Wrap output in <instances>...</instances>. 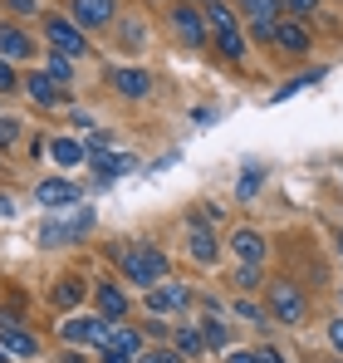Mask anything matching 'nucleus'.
I'll return each mask as SVG.
<instances>
[{"instance_id":"1","label":"nucleus","mask_w":343,"mask_h":363,"mask_svg":"<svg viewBox=\"0 0 343 363\" xmlns=\"http://www.w3.org/2000/svg\"><path fill=\"white\" fill-rule=\"evenodd\" d=\"M123 270L133 275V285H157L167 260H162L157 245H133V250H123Z\"/></svg>"},{"instance_id":"2","label":"nucleus","mask_w":343,"mask_h":363,"mask_svg":"<svg viewBox=\"0 0 343 363\" xmlns=\"http://www.w3.org/2000/svg\"><path fill=\"white\" fill-rule=\"evenodd\" d=\"M206 15H211V30H216V45H221V55L240 60V55H245V35H240V25H235V15H230V5L211 0V5H206Z\"/></svg>"},{"instance_id":"3","label":"nucleus","mask_w":343,"mask_h":363,"mask_svg":"<svg viewBox=\"0 0 343 363\" xmlns=\"http://www.w3.org/2000/svg\"><path fill=\"white\" fill-rule=\"evenodd\" d=\"M270 309H275L285 324H299V319H304V295H299L294 285H285V280H275V285H270Z\"/></svg>"},{"instance_id":"4","label":"nucleus","mask_w":343,"mask_h":363,"mask_svg":"<svg viewBox=\"0 0 343 363\" xmlns=\"http://www.w3.org/2000/svg\"><path fill=\"white\" fill-rule=\"evenodd\" d=\"M0 349L15 354V359H35V354H40V344H35L25 329H15V319H0Z\"/></svg>"},{"instance_id":"5","label":"nucleus","mask_w":343,"mask_h":363,"mask_svg":"<svg viewBox=\"0 0 343 363\" xmlns=\"http://www.w3.org/2000/svg\"><path fill=\"white\" fill-rule=\"evenodd\" d=\"M45 35H50V45H55L59 55H84L89 45H84V35L74 30V25H64V20H50L45 25Z\"/></svg>"},{"instance_id":"6","label":"nucleus","mask_w":343,"mask_h":363,"mask_svg":"<svg viewBox=\"0 0 343 363\" xmlns=\"http://www.w3.org/2000/svg\"><path fill=\"white\" fill-rule=\"evenodd\" d=\"M64 339L69 344H103L108 339V324L103 319H69L64 324Z\"/></svg>"},{"instance_id":"7","label":"nucleus","mask_w":343,"mask_h":363,"mask_svg":"<svg viewBox=\"0 0 343 363\" xmlns=\"http://www.w3.org/2000/svg\"><path fill=\"white\" fill-rule=\"evenodd\" d=\"M176 30H181V40H186L191 50H201V45H206V25H201V10L181 5V10H176Z\"/></svg>"},{"instance_id":"8","label":"nucleus","mask_w":343,"mask_h":363,"mask_svg":"<svg viewBox=\"0 0 343 363\" xmlns=\"http://www.w3.org/2000/svg\"><path fill=\"white\" fill-rule=\"evenodd\" d=\"M35 196H40V206H69V201H79V191L69 182H40Z\"/></svg>"},{"instance_id":"9","label":"nucleus","mask_w":343,"mask_h":363,"mask_svg":"<svg viewBox=\"0 0 343 363\" xmlns=\"http://www.w3.org/2000/svg\"><path fill=\"white\" fill-rule=\"evenodd\" d=\"M275 45H280L285 55H304V50H309V35H304V25H289V20H280Z\"/></svg>"},{"instance_id":"10","label":"nucleus","mask_w":343,"mask_h":363,"mask_svg":"<svg viewBox=\"0 0 343 363\" xmlns=\"http://www.w3.org/2000/svg\"><path fill=\"white\" fill-rule=\"evenodd\" d=\"M113 15V0H74V20L79 25H103Z\"/></svg>"},{"instance_id":"11","label":"nucleus","mask_w":343,"mask_h":363,"mask_svg":"<svg viewBox=\"0 0 343 363\" xmlns=\"http://www.w3.org/2000/svg\"><path fill=\"white\" fill-rule=\"evenodd\" d=\"M113 84H118V94H128V99H142V94L152 89V79H147L142 69H118Z\"/></svg>"},{"instance_id":"12","label":"nucleus","mask_w":343,"mask_h":363,"mask_svg":"<svg viewBox=\"0 0 343 363\" xmlns=\"http://www.w3.org/2000/svg\"><path fill=\"white\" fill-rule=\"evenodd\" d=\"M103 349H118V354H128V359H133V354L142 349V339H137L133 329H123V324H108V339H103Z\"/></svg>"},{"instance_id":"13","label":"nucleus","mask_w":343,"mask_h":363,"mask_svg":"<svg viewBox=\"0 0 343 363\" xmlns=\"http://www.w3.org/2000/svg\"><path fill=\"white\" fill-rule=\"evenodd\" d=\"M181 304H186V290H181V285L152 290V295H147V309H152V314H167V309H181Z\"/></svg>"},{"instance_id":"14","label":"nucleus","mask_w":343,"mask_h":363,"mask_svg":"<svg viewBox=\"0 0 343 363\" xmlns=\"http://www.w3.org/2000/svg\"><path fill=\"white\" fill-rule=\"evenodd\" d=\"M235 255H240V260H245V265H255V260H260V255H265V241H260V236H255V231H235Z\"/></svg>"},{"instance_id":"15","label":"nucleus","mask_w":343,"mask_h":363,"mask_svg":"<svg viewBox=\"0 0 343 363\" xmlns=\"http://www.w3.org/2000/svg\"><path fill=\"white\" fill-rule=\"evenodd\" d=\"M25 89H30V99H35V104H45V108L59 104V89H55V79H50V74H30V84H25Z\"/></svg>"},{"instance_id":"16","label":"nucleus","mask_w":343,"mask_h":363,"mask_svg":"<svg viewBox=\"0 0 343 363\" xmlns=\"http://www.w3.org/2000/svg\"><path fill=\"white\" fill-rule=\"evenodd\" d=\"M0 50H5L10 60H25V55H30V40H25L15 25H0Z\"/></svg>"},{"instance_id":"17","label":"nucleus","mask_w":343,"mask_h":363,"mask_svg":"<svg viewBox=\"0 0 343 363\" xmlns=\"http://www.w3.org/2000/svg\"><path fill=\"white\" fill-rule=\"evenodd\" d=\"M191 255H196L201 265H211V260H216V241H211V231H206V226H191Z\"/></svg>"},{"instance_id":"18","label":"nucleus","mask_w":343,"mask_h":363,"mask_svg":"<svg viewBox=\"0 0 343 363\" xmlns=\"http://www.w3.org/2000/svg\"><path fill=\"white\" fill-rule=\"evenodd\" d=\"M99 309H103L108 319H123V309H128V300H123V290H113V285H103V290H99Z\"/></svg>"},{"instance_id":"19","label":"nucleus","mask_w":343,"mask_h":363,"mask_svg":"<svg viewBox=\"0 0 343 363\" xmlns=\"http://www.w3.org/2000/svg\"><path fill=\"white\" fill-rule=\"evenodd\" d=\"M50 152H55V162H64V167H74V162L84 157V143H74V138H59V143L50 147Z\"/></svg>"},{"instance_id":"20","label":"nucleus","mask_w":343,"mask_h":363,"mask_svg":"<svg viewBox=\"0 0 343 363\" xmlns=\"http://www.w3.org/2000/svg\"><path fill=\"white\" fill-rule=\"evenodd\" d=\"M240 10H250L255 20H275V10H280V0H240Z\"/></svg>"},{"instance_id":"21","label":"nucleus","mask_w":343,"mask_h":363,"mask_svg":"<svg viewBox=\"0 0 343 363\" xmlns=\"http://www.w3.org/2000/svg\"><path fill=\"white\" fill-rule=\"evenodd\" d=\"M128 167H133V157H103V152H99V172H103V177H118V172H128Z\"/></svg>"},{"instance_id":"22","label":"nucleus","mask_w":343,"mask_h":363,"mask_svg":"<svg viewBox=\"0 0 343 363\" xmlns=\"http://www.w3.org/2000/svg\"><path fill=\"white\" fill-rule=\"evenodd\" d=\"M176 349H181V354H201V334H196V329H181V334H176Z\"/></svg>"},{"instance_id":"23","label":"nucleus","mask_w":343,"mask_h":363,"mask_svg":"<svg viewBox=\"0 0 343 363\" xmlns=\"http://www.w3.org/2000/svg\"><path fill=\"white\" fill-rule=\"evenodd\" d=\"M235 191H240V196H255V191H260V167H250V172L240 177V186H235Z\"/></svg>"},{"instance_id":"24","label":"nucleus","mask_w":343,"mask_h":363,"mask_svg":"<svg viewBox=\"0 0 343 363\" xmlns=\"http://www.w3.org/2000/svg\"><path fill=\"white\" fill-rule=\"evenodd\" d=\"M55 300L59 304H74V300H79V285H74V280H64V285L55 290Z\"/></svg>"},{"instance_id":"25","label":"nucleus","mask_w":343,"mask_h":363,"mask_svg":"<svg viewBox=\"0 0 343 363\" xmlns=\"http://www.w3.org/2000/svg\"><path fill=\"white\" fill-rule=\"evenodd\" d=\"M206 344H216V349H221V344H226V329H221V324H216V319H211V324H206Z\"/></svg>"},{"instance_id":"26","label":"nucleus","mask_w":343,"mask_h":363,"mask_svg":"<svg viewBox=\"0 0 343 363\" xmlns=\"http://www.w3.org/2000/svg\"><path fill=\"white\" fill-rule=\"evenodd\" d=\"M15 138H20V123L5 118V123H0V147H5V143H15Z\"/></svg>"},{"instance_id":"27","label":"nucleus","mask_w":343,"mask_h":363,"mask_svg":"<svg viewBox=\"0 0 343 363\" xmlns=\"http://www.w3.org/2000/svg\"><path fill=\"white\" fill-rule=\"evenodd\" d=\"M137 363H176V354H172V349H157V354H142Z\"/></svg>"},{"instance_id":"28","label":"nucleus","mask_w":343,"mask_h":363,"mask_svg":"<svg viewBox=\"0 0 343 363\" xmlns=\"http://www.w3.org/2000/svg\"><path fill=\"white\" fill-rule=\"evenodd\" d=\"M0 89H5V94L15 89V69H10V64H0Z\"/></svg>"},{"instance_id":"29","label":"nucleus","mask_w":343,"mask_h":363,"mask_svg":"<svg viewBox=\"0 0 343 363\" xmlns=\"http://www.w3.org/2000/svg\"><path fill=\"white\" fill-rule=\"evenodd\" d=\"M50 79H69V60H50Z\"/></svg>"},{"instance_id":"30","label":"nucleus","mask_w":343,"mask_h":363,"mask_svg":"<svg viewBox=\"0 0 343 363\" xmlns=\"http://www.w3.org/2000/svg\"><path fill=\"white\" fill-rule=\"evenodd\" d=\"M329 339H334V349H343V319H334V324H329Z\"/></svg>"},{"instance_id":"31","label":"nucleus","mask_w":343,"mask_h":363,"mask_svg":"<svg viewBox=\"0 0 343 363\" xmlns=\"http://www.w3.org/2000/svg\"><path fill=\"white\" fill-rule=\"evenodd\" d=\"M10 10L15 15H35V0H10Z\"/></svg>"},{"instance_id":"32","label":"nucleus","mask_w":343,"mask_h":363,"mask_svg":"<svg viewBox=\"0 0 343 363\" xmlns=\"http://www.w3.org/2000/svg\"><path fill=\"white\" fill-rule=\"evenodd\" d=\"M255 359H260V363H285V354H275V349H260Z\"/></svg>"},{"instance_id":"33","label":"nucleus","mask_w":343,"mask_h":363,"mask_svg":"<svg viewBox=\"0 0 343 363\" xmlns=\"http://www.w3.org/2000/svg\"><path fill=\"white\" fill-rule=\"evenodd\" d=\"M289 5H294L299 15H314V5H319V0H289Z\"/></svg>"},{"instance_id":"34","label":"nucleus","mask_w":343,"mask_h":363,"mask_svg":"<svg viewBox=\"0 0 343 363\" xmlns=\"http://www.w3.org/2000/svg\"><path fill=\"white\" fill-rule=\"evenodd\" d=\"M103 363H133L128 354H118V349H103Z\"/></svg>"},{"instance_id":"35","label":"nucleus","mask_w":343,"mask_h":363,"mask_svg":"<svg viewBox=\"0 0 343 363\" xmlns=\"http://www.w3.org/2000/svg\"><path fill=\"white\" fill-rule=\"evenodd\" d=\"M230 363H260L255 354H230Z\"/></svg>"},{"instance_id":"36","label":"nucleus","mask_w":343,"mask_h":363,"mask_svg":"<svg viewBox=\"0 0 343 363\" xmlns=\"http://www.w3.org/2000/svg\"><path fill=\"white\" fill-rule=\"evenodd\" d=\"M0 363H5V354H0Z\"/></svg>"}]
</instances>
